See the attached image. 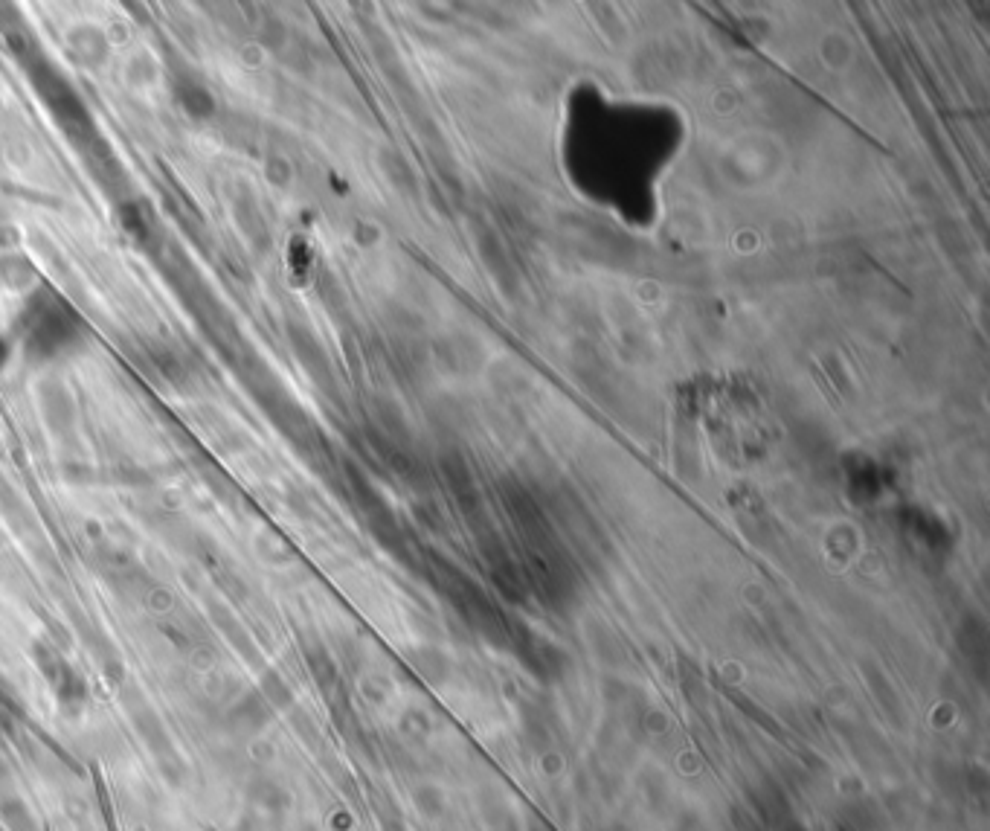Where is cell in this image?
I'll return each mask as SVG.
<instances>
[{"label":"cell","instance_id":"1","mask_svg":"<svg viewBox=\"0 0 990 831\" xmlns=\"http://www.w3.org/2000/svg\"><path fill=\"white\" fill-rule=\"evenodd\" d=\"M270 712L268 707L262 704V698H244L241 704H236L233 709V721L239 727L241 733H256L268 724Z\"/></svg>","mask_w":990,"mask_h":831},{"label":"cell","instance_id":"2","mask_svg":"<svg viewBox=\"0 0 990 831\" xmlns=\"http://www.w3.org/2000/svg\"><path fill=\"white\" fill-rule=\"evenodd\" d=\"M0 820L6 823L9 831H38L35 829V817H32L30 805L21 800V797H6L0 800Z\"/></svg>","mask_w":990,"mask_h":831}]
</instances>
